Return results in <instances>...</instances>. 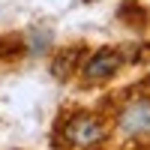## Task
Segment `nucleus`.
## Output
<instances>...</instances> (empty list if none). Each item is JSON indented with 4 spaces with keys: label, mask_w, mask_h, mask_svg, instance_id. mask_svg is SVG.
<instances>
[{
    "label": "nucleus",
    "mask_w": 150,
    "mask_h": 150,
    "mask_svg": "<svg viewBox=\"0 0 150 150\" xmlns=\"http://www.w3.org/2000/svg\"><path fill=\"white\" fill-rule=\"evenodd\" d=\"M60 135H63V141H57L60 147H90L105 138V123L93 114H72L63 120Z\"/></svg>",
    "instance_id": "f257e3e1"
},
{
    "label": "nucleus",
    "mask_w": 150,
    "mask_h": 150,
    "mask_svg": "<svg viewBox=\"0 0 150 150\" xmlns=\"http://www.w3.org/2000/svg\"><path fill=\"white\" fill-rule=\"evenodd\" d=\"M120 66H123V54L117 48H99V51H93L90 57H84L81 78L87 84H99V81H108Z\"/></svg>",
    "instance_id": "f03ea898"
},
{
    "label": "nucleus",
    "mask_w": 150,
    "mask_h": 150,
    "mask_svg": "<svg viewBox=\"0 0 150 150\" xmlns=\"http://www.w3.org/2000/svg\"><path fill=\"white\" fill-rule=\"evenodd\" d=\"M117 126L126 135H141L150 129V99H135L117 114Z\"/></svg>",
    "instance_id": "7ed1b4c3"
},
{
    "label": "nucleus",
    "mask_w": 150,
    "mask_h": 150,
    "mask_svg": "<svg viewBox=\"0 0 150 150\" xmlns=\"http://www.w3.org/2000/svg\"><path fill=\"white\" fill-rule=\"evenodd\" d=\"M84 54H87L84 45H69V48H63V51L54 57V63H51V75L60 78V81H66L69 75L78 69V63H84Z\"/></svg>",
    "instance_id": "20e7f679"
},
{
    "label": "nucleus",
    "mask_w": 150,
    "mask_h": 150,
    "mask_svg": "<svg viewBox=\"0 0 150 150\" xmlns=\"http://www.w3.org/2000/svg\"><path fill=\"white\" fill-rule=\"evenodd\" d=\"M21 51H24V39L21 36H15V33L0 36V60H15Z\"/></svg>",
    "instance_id": "39448f33"
}]
</instances>
